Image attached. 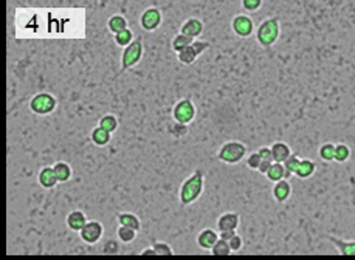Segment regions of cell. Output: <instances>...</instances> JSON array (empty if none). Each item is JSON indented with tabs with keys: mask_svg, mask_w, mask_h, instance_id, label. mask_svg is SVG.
I'll list each match as a JSON object with an SVG mask.
<instances>
[{
	"mask_svg": "<svg viewBox=\"0 0 355 260\" xmlns=\"http://www.w3.org/2000/svg\"><path fill=\"white\" fill-rule=\"evenodd\" d=\"M143 53H145L143 39L138 36L137 39H133V42L131 45H128L123 50V54H121V71H128V70L132 69V67L137 65L141 61Z\"/></svg>",
	"mask_w": 355,
	"mask_h": 260,
	"instance_id": "4",
	"label": "cell"
},
{
	"mask_svg": "<svg viewBox=\"0 0 355 260\" xmlns=\"http://www.w3.org/2000/svg\"><path fill=\"white\" fill-rule=\"evenodd\" d=\"M150 248L155 251V256H174V249L166 242H154Z\"/></svg>",
	"mask_w": 355,
	"mask_h": 260,
	"instance_id": "33",
	"label": "cell"
},
{
	"mask_svg": "<svg viewBox=\"0 0 355 260\" xmlns=\"http://www.w3.org/2000/svg\"><path fill=\"white\" fill-rule=\"evenodd\" d=\"M241 223V217L238 212H225L222 215H219L217 219V232L222 231H236Z\"/></svg>",
	"mask_w": 355,
	"mask_h": 260,
	"instance_id": "10",
	"label": "cell"
},
{
	"mask_svg": "<svg viewBox=\"0 0 355 260\" xmlns=\"http://www.w3.org/2000/svg\"><path fill=\"white\" fill-rule=\"evenodd\" d=\"M258 155L261 158V161H272L273 163V158H272V152H270V147H261L258 150Z\"/></svg>",
	"mask_w": 355,
	"mask_h": 260,
	"instance_id": "39",
	"label": "cell"
},
{
	"mask_svg": "<svg viewBox=\"0 0 355 260\" xmlns=\"http://www.w3.org/2000/svg\"><path fill=\"white\" fill-rule=\"evenodd\" d=\"M171 132H172V135L175 137V138H180V137H183L185 133L188 132V125H182V124H175L174 127L171 129Z\"/></svg>",
	"mask_w": 355,
	"mask_h": 260,
	"instance_id": "40",
	"label": "cell"
},
{
	"mask_svg": "<svg viewBox=\"0 0 355 260\" xmlns=\"http://www.w3.org/2000/svg\"><path fill=\"white\" fill-rule=\"evenodd\" d=\"M247 155V146L242 141H226L221 146L217 152V158L225 164H238Z\"/></svg>",
	"mask_w": 355,
	"mask_h": 260,
	"instance_id": "3",
	"label": "cell"
},
{
	"mask_svg": "<svg viewBox=\"0 0 355 260\" xmlns=\"http://www.w3.org/2000/svg\"><path fill=\"white\" fill-rule=\"evenodd\" d=\"M140 25L146 31H155L162 25V11L158 8H148L141 14Z\"/></svg>",
	"mask_w": 355,
	"mask_h": 260,
	"instance_id": "9",
	"label": "cell"
},
{
	"mask_svg": "<svg viewBox=\"0 0 355 260\" xmlns=\"http://www.w3.org/2000/svg\"><path fill=\"white\" fill-rule=\"evenodd\" d=\"M217 234H219V239H221V240L228 242L236 234V231H222V232H217Z\"/></svg>",
	"mask_w": 355,
	"mask_h": 260,
	"instance_id": "41",
	"label": "cell"
},
{
	"mask_svg": "<svg viewBox=\"0 0 355 260\" xmlns=\"http://www.w3.org/2000/svg\"><path fill=\"white\" fill-rule=\"evenodd\" d=\"M351 156V149L349 146H346L344 142H338L335 144V155H334V161L336 163H346Z\"/></svg>",
	"mask_w": 355,
	"mask_h": 260,
	"instance_id": "26",
	"label": "cell"
},
{
	"mask_svg": "<svg viewBox=\"0 0 355 260\" xmlns=\"http://www.w3.org/2000/svg\"><path fill=\"white\" fill-rule=\"evenodd\" d=\"M132 42H133V33L129 28L121 31V33H118V35H115V44L118 47H121V48H126L128 45H131Z\"/></svg>",
	"mask_w": 355,
	"mask_h": 260,
	"instance_id": "29",
	"label": "cell"
},
{
	"mask_svg": "<svg viewBox=\"0 0 355 260\" xmlns=\"http://www.w3.org/2000/svg\"><path fill=\"white\" fill-rule=\"evenodd\" d=\"M128 20H126L124 16L121 14H115L112 16L111 19H109L107 22V28L111 33H113V35H118V33H121L124 30H128Z\"/></svg>",
	"mask_w": 355,
	"mask_h": 260,
	"instance_id": "21",
	"label": "cell"
},
{
	"mask_svg": "<svg viewBox=\"0 0 355 260\" xmlns=\"http://www.w3.org/2000/svg\"><path fill=\"white\" fill-rule=\"evenodd\" d=\"M228 243V246H230L231 249V253H238V251H241L243 248V239L239 236L238 232L234 234V236L226 242Z\"/></svg>",
	"mask_w": 355,
	"mask_h": 260,
	"instance_id": "34",
	"label": "cell"
},
{
	"mask_svg": "<svg viewBox=\"0 0 355 260\" xmlns=\"http://www.w3.org/2000/svg\"><path fill=\"white\" fill-rule=\"evenodd\" d=\"M270 152H272L273 163H281L282 164L287 158L292 155V149H290L289 144H287V142L276 141V142H273L272 146H270Z\"/></svg>",
	"mask_w": 355,
	"mask_h": 260,
	"instance_id": "12",
	"label": "cell"
},
{
	"mask_svg": "<svg viewBox=\"0 0 355 260\" xmlns=\"http://www.w3.org/2000/svg\"><path fill=\"white\" fill-rule=\"evenodd\" d=\"M104 236V226L98 220H87L84 228L79 231V237L87 245H96Z\"/></svg>",
	"mask_w": 355,
	"mask_h": 260,
	"instance_id": "7",
	"label": "cell"
},
{
	"mask_svg": "<svg viewBox=\"0 0 355 260\" xmlns=\"http://www.w3.org/2000/svg\"><path fill=\"white\" fill-rule=\"evenodd\" d=\"M98 127H101L103 130L109 132L112 135V133L118 129V118L112 113H107L104 116H101V120L98 122Z\"/></svg>",
	"mask_w": 355,
	"mask_h": 260,
	"instance_id": "23",
	"label": "cell"
},
{
	"mask_svg": "<svg viewBox=\"0 0 355 260\" xmlns=\"http://www.w3.org/2000/svg\"><path fill=\"white\" fill-rule=\"evenodd\" d=\"M92 142H93L95 146H99V147H103V146H107L109 142H111L112 139V135L109 132L103 130L101 127H95L93 130H92Z\"/></svg>",
	"mask_w": 355,
	"mask_h": 260,
	"instance_id": "22",
	"label": "cell"
},
{
	"mask_svg": "<svg viewBox=\"0 0 355 260\" xmlns=\"http://www.w3.org/2000/svg\"><path fill=\"white\" fill-rule=\"evenodd\" d=\"M326 239L332 243L341 256L351 257V256L355 254V242L354 240H344V239H338V237H334V236H326Z\"/></svg>",
	"mask_w": 355,
	"mask_h": 260,
	"instance_id": "14",
	"label": "cell"
},
{
	"mask_svg": "<svg viewBox=\"0 0 355 260\" xmlns=\"http://www.w3.org/2000/svg\"><path fill=\"white\" fill-rule=\"evenodd\" d=\"M270 164H272V161H261V163H259V167H258V171H259L261 173H264V175H265V172L268 171Z\"/></svg>",
	"mask_w": 355,
	"mask_h": 260,
	"instance_id": "42",
	"label": "cell"
},
{
	"mask_svg": "<svg viewBox=\"0 0 355 260\" xmlns=\"http://www.w3.org/2000/svg\"><path fill=\"white\" fill-rule=\"evenodd\" d=\"M57 107V99L47 91H40V93L35 95L30 101V110L39 116L50 115L56 110Z\"/></svg>",
	"mask_w": 355,
	"mask_h": 260,
	"instance_id": "5",
	"label": "cell"
},
{
	"mask_svg": "<svg viewBox=\"0 0 355 260\" xmlns=\"http://www.w3.org/2000/svg\"><path fill=\"white\" fill-rule=\"evenodd\" d=\"M52 167H53V172H55V177H56L57 183H67L72 178L73 171H72V166L67 161H57Z\"/></svg>",
	"mask_w": 355,
	"mask_h": 260,
	"instance_id": "19",
	"label": "cell"
},
{
	"mask_svg": "<svg viewBox=\"0 0 355 260\" xmlns=\"http://www.w3.org/2000/svg\"><path fill=\"white\" fill-rule=\"evenodd\" d=\"M116 236H118V240L121 243H131L137 239V231H133L131 228H126V226H120V228L116 229Z\"/></svg>",
	"mask_w": 355,
	"mask_h": 260,
	"instance_id": "28",
	"label": "cell"
},
{
	"mask_svg": "<svg viewBox=\"0 0 355 260\" xmlns=\"http://www.w3.org/2000/svg\"><path fill=\"white\" fill-rule=\"evenodd\" d=\"M196 115H197L196 105H194V103L189 98L177 101V104L172 108L174 121L182 125H189L194 120H196Z\"/></svg>",
	"mask_w": 355,
	"mask_h": 260,
	"instance_id": "6",
	"label": "cell"
},
{
	"mask_svg": "<svg viewBox=\"0 0 355 260\" xmlns=\"http://www.w3.org/2000/svg\"><path fill=\"white\" fill-rule=\"evenodd\" d=\"M140 256H155V251L152 249V248H148V249H143Z\"/></svg>",
	"mask_w": 355,
	"mask_h": 260,
	"instance_id": "43",
	"label": "cell"
},
{
	"mask_svg": "<svg viewBox=\"0 0 355 260\" xmlns=\"http://www.w3.org/2000/svg\"><path fill=\"white\" fill-rule=\"evenodd\" d=\"M177 57H179V61H180L182 64H185V65H191V64L196 62L197 54L194 53V50H192L191 45H189V47H187L185 50H182L180 53H177Z\"/></svg>",
	"mask_w": 355,
	"mask_h": 260,
	"instance_id": "31",
	"label": "cell"
},
{
	"mask_svg": "<svg viewBox=\"0 0 355 260\" xmlns=\"http://www.w3.org/2000/svg\"><path fill=\"white\" fill-rule=\"evenodd\" d=\"M284 166L281 163H272L268 167V171L265 172V177L268 181H272V183H276V181H280V180H284Z\"/></svg>",
	"mask_w": 355,
	"mask_h": 260,
	"instance_id": "24",
	"label": "cell"
},
{
	"mask_svg": "<svg viewBox=\"0 0 355 260\" xmlns=\"http://www.w3.org/2000/svg\"><path fill=\"white\" fill-rule=\"evenodd\" d=\"M273 198L278 201V203H284L290 198L292 195V184L289 180H280L275 183V186L272 189Z\"/></svg>",
	"mask_w": 355,
	"mask_h": 260,
	"instance_id": "13",
	"label": "cell"
},
{
	"mask_svg": "<svg viewBox=\"0 0 355 260\" xmlns=\"http://www.w3.org/2000/svg\"><path fill=\"white\" fill-rule=\"evenodd\" d=\"M65 223H67V226H69V229H72L75 232H79L84 228V225L87 223V217L82 211L76 209V211H72L69 215H67Z\"/></svg>",
	"mask_w": 355,
	"mask_h": 260,
	"instance_id": "16",
	"label": "cell"
},
{
	"mask_svg": "<svg viewBox=\"0 0 355 260\" xmlns=\"http://www.w3.org/2000/svg\"><path fill=\"white\" fill-rule=\"evenodd\" d=\"M209 251L214 256H217V257H225V256H230L231 254V249H230V246H228V243L224 242V240H221V239H219L214 243V246L211 248Z\"/></svg>",
	"mask_w": 355,
	"mask_h": 260,
	"instance_id": "32",
	"label": "cell"
},
{
	"mask_svg": "<svg viewBox=\"0 0 355 260\" xmlns=\"http://www.w3.org/2000/svg\"><path fill=\"white\" fill-rule=\"evenodd\" d=\"M299 160H301V158H299L297 154H292V155L282 163L284 171H285V173H284V180H289V178L292 177V175L295 173V171H297V167H298V164H299Z\"/></svg>",
	"mask_w": 355,
	"mask_h": 260,
	"instance_id": "25",
	"label": "cell"
},
{
	"mask_svg": "<svg viewBox=\"0 0 355 260\" xmlns=\"http://www.w3.org/2000/svg\"><path fill=\"white\" fill-rule=\"evenodd\" d=\"M191 48L194 50V53H196L197 54V57L200 56V54H204L205 52H206V50L209 48V44H208V42H205V40H194L192 42V44H191Z\"/></svg>",
	"mask_w": 355,
	"mask_h": 260,
	"instance_id": "35",
	"label": "cell"
},
{
	"mask_svg": "<svg viewBox=\"0 0 355 260\" xmlns=\"http://www.w3.org/2000/svg\"><path fill=\"white\" fill-rule=\"evenodd\" d=\"M317 171V164L315 161L312 160H299V164L297 167V171H295V177L299 178V180H307L310 178L312 175L315 173Z\"/></svg>",
	"mask_w": 355,
	"mask_h": 260,
	"instance_id": "18",
	"label": "cell"
},
{
	"mask_svg": "<svg viewBox=\"0 0 355 260\" xmlns=\"http://www.w3.org/2000/svg\"><path fill=\"white\" fill-rule=\"evenodd\" d=\"M231 28L238 37L247 39L255 33V22L247 14H238L231 22Z\"/></svg>",
	"mask_w": 355,
	"mask_h": 260,
	"instance_id": "8",
	"label": "cell"
},
{
	"mask_svg": "<svg viewBox=\"0 0 355 260\" xmlns=\"http://www.w3.org/2000/svg\"><path fill=\"white\" fill-rule=\"evenodd\" d=\"M318 155H319L321 160L326 161V163H331V161H334V155H335V144H334V142H324V144L319 147V150H318Z\"/></svg>",
	"mask_w": 355,
	"mask_h": 260,
	"instance_id": "27",
	"label": "cell"
},
{
	"mask_svg": "<svg viewBox=\"0 0 355 260\" xmlns=\"http://www.w3.org/2000/svg\"><path fill=\"white\" fill-rule=\"evenodd\" d=\"M118 251H120V245H118V242H115V240H109V242H106L104 249H103V253H104V254H116Z\"/></svg>",
	"mask_w": 355,
	"mask_h": 260,
	"instance_id": "38",
	"label": "cell"
},
{
	"mask_svg": "<svg viewBox=\"0 0 355 260\" xmlns=\"http://www.w3.org/2000/svg\"><path fill=\"white\" fill-rule=\"evenodd\" d=\"M202 33H204V23L196 17L187 19L180 27V35L187 36L189 39H194V40H196V37H199Z\"/></svg>",
	"mask_w": 355,
	"mask_h": 260,
	"instance_id": "11",
	"label": "cell"
},
{
	"mask_svg": "<svg viewBox=\"0 0 355 260\" xmlns=\"http://www.w3.org/2000/svg\"><path fill=\"white\" fill-rule=\"evenodd\" d=\"M280 33H281L280 19H278V17H268L265 20H262L261 25L258 27L256 39L261 44V47L270 48L272 45L276 44L278 37H280Z\"/></svg>",
	"mask_w": 355,
	"mask_h": 260,
	"instance_id": "2",
	"label": "cell"
},
{
	"mask_svg": "<svg viewBox=\"0 0 355 260\" xmlns=\"http://www.w3.org/2000/svg\"><path fill=\"white\" fill-rule=\"evenodd\" d=\"M261 6H262V0H243L242 2V8L248 13L258 11Z\"/></svg>",
	"mask_w": 355,
	"mask_h": 260,
	"instance_id": "36",
	"label": "cell"
},
{
	"mask_svg": "<svg viewBox=\"0 0 355 260\" xmlns=\"http://www.w3.org/2000/svg\"><path fill=\"white\" fill-rule=\"evenodd\" d=\"M37 181L39 184L44 189H53L56 184H57V180L55 177V172H53V167L52 166H45L42 167L37 173Z\"/></svg>",
	"mask_w": 355,
	"mask_h": 260,
	"instance_id": "17",
	"label": "cell"
},
{
	"mask_svg": "<svg viewBox=\"0 0 355 260\" xmlns=\"http://www.w3.org/2000/svg\"><path fill=\"white\" fill-rule=\"evenodd\" d=\"M116 219H118V223H120V226H126V228H131V229L137 231V232L141 229V222H140V219L135 214L121 212V214L116 215Z\"/></svg>",
	"mask_w": 355,
	"mask_h": 260,
	"instance_id": "20",
	"label": "cell"
},
{
	"mask_svg": "<svg viewBox=\"0 0 355 260\" xmlns=\"http://www.w3.org/2000/svg\"><path fill=\"white\" fill-rule=\"evenodd\" d=\"M245 163H247V166L250 167V169H253V171H258L259 163H261V158H259L258 152H251V154L247 156V160H245Z\"/></svg>",
	"mask_w": 355,
	"mask_h": 260,
	"instance_id": "37",
	"label": "cell"
},
{
	"mask_svg": "<svg viewBox=\"0 0 355 260\" xmlns=\"http://www.w3.org/2000/svg\"><path fill=\"white\" fill-rule=\"evenodd\" d=\"M205 189V173L202 169H196L187 180H183L180 192H179V200L182 206H189L194 201H197Z\"/></svg>",
	"mask_w": 355,
	"mask_h": 260,
	"instance_id": "1",
	"label": "cell"
},
{
	"mask_svg": "<svg viewBox=\"0 0 355 260\" xmlns=\"http://www.w3.org/2000/svg\"><path fill=\"white\" fill-rule=\"evenodd\" d=\"M219 240V234L217 231L211 229V228H205L199 232L197 236V245L202 248V249H211L214 246V243Z\"/></svg>",
	"mask_w": 355,
	"mask_h": 260,
	"instance_id": "15",
	"label": "cell"
},
{
	"mask_svg": "<svg viewBox=\"0 0 355 260\" xmlns=\"http://www.w3.org/2000/svg\"><path fill=\"white\" fill-rule=\"evenodd\" d=\"M192 42H194V39H189V37L183 36V35H180V33H179V35H177L174 37V40H172V50H174L175 53H180L182 50L189 47Z\"/></svg>",
	"mask_w": 355,
	"mask_h": 260,
	"instance_id": "30",
	"label": "cell"
}]
</instances>
